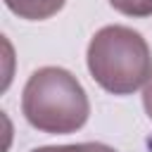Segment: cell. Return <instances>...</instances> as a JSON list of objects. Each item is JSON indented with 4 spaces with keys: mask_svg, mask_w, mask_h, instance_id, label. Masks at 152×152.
I'll list each match as a JSON object with an SVG mask.
<instances>
[{
    "mask_svg": "<svg viewBox=\"0 0 152 152\" xmlns=\"http://www.w3.org/2000/svg\"><path fill=\"white\" fill-rule=\"evenodd\" d=\"M31 152H116L114 147L104 142H76V145H48V147H36Z\"/></svg>",
    "mask_w": 152,
    "mask_h": 152,
    "instance_id": "obj_5",
    "label": "cell"
},
{
    "mask_svg": "<svg viewBox=\"0 0 152 152\" xmlns=\"http://www.w3.org/2000/svg\"><path fill=\"white\" fill-rule=\"evenodd\" d=\"M21 114L40 133L69 135L86 126L90 100L78 78L62 66H40L21 90Z\"/></svg>",
    "mask_w": 152,
    "mask_h": 152,
    "instance_id": "obj_1",
    "label": "cell"
},
{
    "mask_svg": "<svg viewBox=\"0 0 152 152\" xmlns=\"http://www.w3.org/2000/svg\"><path fill=\"white\" fill-rule=\"evenodd\" d=\"M66 0H5L7 10L26 21H43L55 17Z\"/></svg>",
    "mask_w": 152,
    "mask_h": 152,
    "instance_id": "obj_3",
    "label": "cell"
},
{
    "mask_svg": "<svg viewBox=\"0 0 152 152\" xmlns=\"http://www.w3.org/2000/svg\"><path fill=\"white\" fill-rule=\"evenodd\" d=\"M93 81L112 95H131L152 76V52L147 40L121 24L102 26L86 52Z\"/></svg>",
    "mask_w": 152,
    "mask_h": 152,
    "instance_id": "obj_2",
    "label": "cell"
},
{
    "mask_svg": "<svg viewBox=\"0 0 152 152\" xmlns=\"http://www.w3.org/2000/svg\"><path fill=\"white\" fill-rule=\"evenodd\" d=\"M142 107H145L147 116L152 119V76H150V81L145 83V90H142Z\"/></svg>",
    "mask_w": 152,
    "mask_h": 152,
    "instance_id": "obj_6",
    "label": "cell"
},
{
    "mask_svg": "<svg viewBox=\"0 0 152 152\" xmlns=\"http://www.w3.org/2000/svg\"><path fill=\"white\" fill-rule=\"evenodd\" d=\"M109 5L116 12H121L126 17H135V19L152 14V0H109Z\"/></svg>",
    "mask_w": 152,
    "mask_h": 152,
    "instance_id": "obj_4",
    "label": "cell"
}]
</instances>
